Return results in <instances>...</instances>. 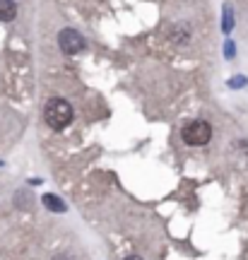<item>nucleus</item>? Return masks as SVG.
<instances>
[{"label": "nucleus", "mask_w": 248, "mask_h": 260, "mask_svg": "<svg viewBox=\"0 0 248 260\" xmlns=\"http://www.w3.org/2000/svg\"><path fill=\"white\" fill-rule=\"evenodd\" d=\"M126 260H142V258H140V255H128Z\"/></svg>", "instance_id": "6"}, {"label": "nucleus", "mask_w": 248, "mask_h": 260, "mask_svg": "<svg viewBox=\"0 0 248 260\" xmlns=\"http://www.w3.org/2000/svg\"><path fill=\"white\" fill-rule=\"evenodd\" d=\"M183 140L185 145L191 147H200V145H207L212 140V128L207 121H191L183 128Z\"/></svg>", "instance_id": "2"}, {"label": "nucleus", "mask_w": 248, "mask_h": 260, "mask_svg": "<svg viewBox=\"0 0 248 260\" xmlns=\"http://www.w3.org/2000/svg\"><path fill=\"white\" fill-rule=\"evenodd\" d=\"M55 260H68V258H65V255H58V258H55Z\"/></svg>", "instance_id": "7"}, {"label": "nucleus", "mask_w": 248, "mask_h": 260, "mask_svg": "<svg viewBox=\"0 0 248 260\" xmlns=\"http://www.w3.org/2000/svg\"><path fill=\"white\" fill-rule=\"evenodd\" d=\"M44 121L53 130H65L73 123V106L65 102V99L55 96V99H51V102L46 104V109H44Z\"/></svg>", "instance_id": "1"}, {"label": "nucleus", "mask_w": 248, "mask_h": 260, "mask_svg": "<svg viewBox=\"0 0 248 260\" xmlns=\"http://www.w3.org/2000/svg\"><path fill=\"white\" fill-rule=\"evenodd\" d=\"M44 205H46L48 210H53V212H65V210H68L58 195H44Z\"/></svg>", "instance_id": "5"}, {"label": "nucleus", "mask_w": 248, "mask_h": 260, "mask_svg": "<svg viewBox=\"0 0 248 260\" xmlns=\"http://www.w3.org/2000/svg\"><path fill=\"white\" fill-rule=\"evenodd\" d=\"M17 17V5L12 0H0V19L3 22H12Z\"/></svg>", "instance_id": "4"}, {"label": "nucleus", "mask_w": 248, "mask_h": 260, "mask_svg": "<svg viewBox=\"0 0 248 260\" xmlns=\"http://www.w3.org/2000/svg\"><path fill=\"white\" fill-rule=\"evenodd\" d=\"M58 44H60V51L68 53V56H75V53H80L84 48V39L80 31H75V29H63L60 34H58Z\"/></svg>", "instance_id": "3"}]
</instances>
